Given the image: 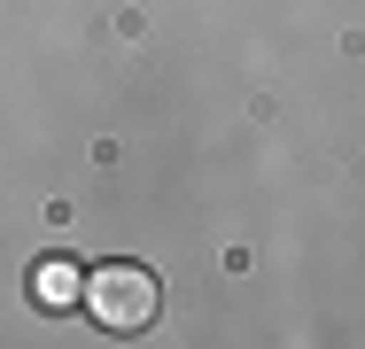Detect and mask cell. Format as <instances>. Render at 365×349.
<instances>
[{
	"instance_id": "1",
	"label": "cell",
	"mask_w": 365,
	"mask_h": 349,
	"mask_svg": "<svg viewBox=\"0 0 365 349\" xmlns=\"http://www.w3.org/2000/svg\"><path fill=\"white\" fill-rule=\"evenodd\" d=\"M78 303L109 334H140L148 318H155V272H140V264H101V272L78 279Z\"/></svg>"
},
{
	"instance_id": "2",
	"label": "cell",
	"mask_w": 365,
	"mask_h": 349,
	"mask_svg": "<svg viewBox=\"0 0 365 349\" xmlns=\"http://www.w3.org/2000/svg\"><path fill=\"white\" fill-rule=\"evenodd\" d=\"M31 295H39L47 311H63V303H78V272L63 264V256H47V264L31 272Z\"/></svg>"
}]
</instances>
